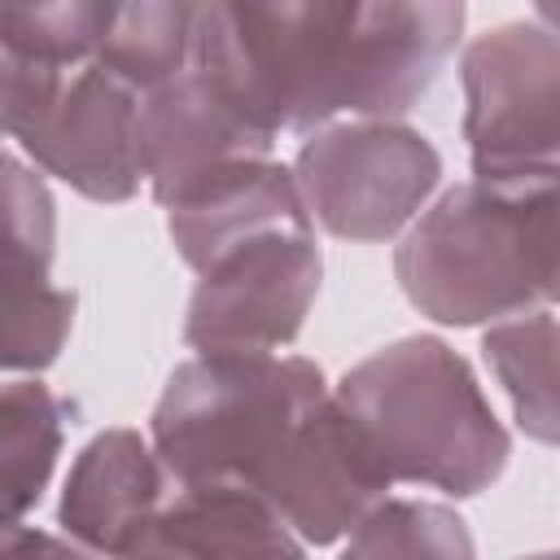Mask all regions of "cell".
I'll use <instances>...</instances> for the list:
<instances>
[{"instance_id": "cell-1", "label": "cell", "mask_w": 560, "mask_h": 560, "mask_svg": "<svg viewBox=\"0 0 560 560\" xmlns=\"http://www.w3.org/2000/svg\"><path fill=\"white\" fill-rule=\"evenodd\" d=\"M468 9L424 4H197L192 66L267 131L311 136L346 118L402 122L464 39Z\"/></svg>"}, {"instance_id": "cell-2", "label": "cell", "mask_w": 560, "mask_h": 560, "mask_svg": "<svg viewBox=\"0 0 560 560\" xmlns=\"http://www.w3.org/2000/svg\"><path fill=\"white\" fill-rule=\"evenodd\" d=\"M402 298L446 328L560 311V184H451L398 236Z\"/></svg>"}, {"instance_id": "cell-3", "label": "cell", "mask_w": 560, "mask_h": 560, "mask_svg": "<svg viewBox=\"0 0 560 560\" xmlns=\"http://www.w3.org/2000/svg\"><path fill=\"white\" fill-rule=\"evenodd\" d=\"M332 398L376 442L394 481L472 499L490 490L512 455L477 372L442 337H398L359 359Z\"/></svg>"}, {"instance_id": "cell-4", "label": "cell", "mask_w": 560, "mask_h": 560, "mask_svg": "<svg viewBox=\"0 0 560 560\" xmlns=\"http://www.w3.org/2000/svg\"><path fill=\"white\" fill-rule=\"evenodd\" d=\"M328 394L319 363L302 354H192L166 376L149 416V442L175 486L254 481Z\"/></svg>"}, {"instance_id": "cell-5", "label": "cell", "mask_w": 560, "mask_h": 560, "mask_svg": "<svg viewBox=\"0 0 560 560\" xmlns=\"http://www.w3.org/2000/svg\"><path fill=\"white\" fill-rule=\"evenodd\" d=\"M0 114L13 149L79 197L118 206L140 192V92L96 61L61 70L0 52Z\"/></svg>"}, {"instance_id": "cell-6", "label": "cell", "mask_w": 560, "mask_h": 560, "mask_svg": "<svg viewBox=\"0 0 560 560\" xmlns=\"http://www.w3.org/2000/svg\"><path fill=\"white\" fill-rule=\"evenodd\" d=\"M468 166L477 184H560V35L499 22L459 52Z\"/></svg>"}, {"instance_id": "cell-7", "label": "cell", "mask_w": 560, "mask_h": 560, "mask_svg": "<svg viewBox=\"0 0 560 560\" xmlns=\"http://www.w3.org/2000/svg\"><path fill=\"white\" fill-rule=\"evenodd\" d=\"M293 179L315 228L337 241L381 245L429 210L442 184V153L411 122L346 118L302 136Z\"/></svg>"}, {"instance_id": "cell-8", "label": "cell", "mask_w": 560, "mask_h": 560, "mask_svg": "<svg viewBox=\"0 0 560 560\" xmlns=\"http://www.w3.org/2000/svg\"><path fill=\"white\" fill-rule=\"evenodd\" d=\"M324 280L315 232L262 236L197 276L184 346L197 354H280L298 341Z\"/></svg>"}, {"instance_id": "cell-9", "label": "cell", "mask_w": 560, "mask_h": 560, "mask_svg": "<svg viewBox=\"0 0 560 560\" xmlns=\"http://www.w3.org/2000/svg\"><path fill=\"white\" fill-rule=\"evenodd\" d=\"M254 486L306 547L346 542L398 486L363 424L328 394L258 468Z\"/></svg>"}, {"instance_id": "cell-10", "label": "cell", "mask_w": 560, "mask_h": 560, "mask_svg": "<svg viewBox=\"0 0 560 560\" xmlns=\"http://www.w3.org/2000/svg\"><path fill=\"white\" fill-rule=\"evenodd\" d=\"M271 144L276 131L197 66L140 96V171L162 210L236 162L271 158Z\"/></svg>"}, {"instance_id": "cell-11", "label": "cell", "mask_w": 560, "mask_h": 560, "mask_svg": "<svg viewBox=\"0 0 560 560\" xmlns=\"http://www.w3.org/2000/svg\"><path fill=\"white\" fill-rule=\"evenodd\" d=\"M171 490L175 481L140 429H101L83 442L66 472L57 525L66 538L109 560L127 551L144 529H153Z\"/></svg>"}, {"instance_id": "cell-12", "label": "cell", "mask_w": 560, "mask_h": 560, "mask_svg": "<svg viewBox=\"0 0 560 560\" xmlns=\"http://www.w3.org/2000/svg\"><path fill=\"white\" fill-rule=\"evenodd\" d=\"M166 232L179 262L201 276L249 241L315 232V219L293 179V166L276 158H258V162H236L188 188L179 201H171Z\"/></svg>"}, {"instance_id": "cell-13", "label": "cell", "mask_w": 560, "mask_h": 560, "mask_svg": "<svg viewBox=\"0 0 560 560\" xmlns=\"http://www.w3.org/2000/svg\"><path fill=\"white\" fill-rule=\"evenodd\" d=\"M158 525L192 560H306V542L245 477L175 486Z\"/></svg>"}, {"instance_id": "cell-14", "label": "cell", "mask_w": 560, "mask_h": 560, "mask_svg": "<svg viewBox=\"0 0 560 560\" xmlns=\"http://www.w3.org/2000/svg\"><path fill=\"white\" fill-rule=\"evenodd\" d=\"M481 354L512 402V420L525 438L560 446V319L551 306L490 324Z\"/></svg>"}, {"instance_id": "cell-15", "label": "cell", "mask_w": 560, "mask_h": 560, "mask_svg": "<svg viewBox=\"0 0 560 560\" xmlns=\"http://www.w3.org/2000/svg\"><path fill=\"white\" fill-rule=\"evenodd\" d=\"M70 407L39 376H9L0 398V464H4V525L26 521L44 499L61 446Z\"/></svg>"}, {"instance_id": "cell-16", "label": "cell", "mask_w": 560, "mask_h": 560, "mask_svg": "<svg viewBox=\"0 0 560 560\" xmlns=\"http://www.w3.org/2000/svg\"><path fill=\"white\" fill-rule=\"evenodd\" d=\"M192 39H197V4H179V0L118 4L96 66L109 70L131 92L149 96L192 66Z\"/></svg>"}, {"instance_id": "cell-17", "label": "cell", "mask_w": 560, "mask_h": 560, "mask_svg": "<svg viewBox=\"0 0 560 560\" xmlns=\"http://www.w3.org/2000/svg\"><path fill=\"white\" fill-rule=\"evenodd\" d=\"M337 560H477L468 521L438 499H385Z\"/></svg>"}, {"instance_id": "cell-18", "label": "cell", "mask_w": 560, "mask_h": 560, "mask_svg": "<svg viewBox=\"0 0 560 560\" xmlns=\"http://www.w3.org/2000/svg\"><path fill=\"white\" fill-rule=\"evenodd\" d=\"M118 4L101 0H57V4H9L0 13V52L79 70L101 57Z\"/></svg>"}, {"instance_id": "cell-19", "label": "cell", "mask_w": 560, "mask_h": 560, "mask_svg": "<svg viewBox=\"0 0 560 560\" xmlns=\"http://www.w3.org/2000/svg\"><path fill=\"white\" fill-rule=\"evenodd\" d=\"M74 328V289L48 280H4V372L39 376L52 368Z\"/></svg>"}, {"instance_id": "cell-20", "label": "cell", "mask_w": 560, "mask_h": 560, "mask_svg": "<svg viewBox=\"0 0 560 560\" xmlns=\"http://www.w3.org/2000/svg\"><path fill=\"white\" fill-rule=\"evenodd\" d=\"M57 258V201L18 149L4 153V280H48Z\"/></svg>"}, {"instance_id": "cell-21", "label": "cell", "mask_w": 560, "mask_h": 560, "mask_svg": "<svg viewBox=\"0 0 560 560\" xmlns=\"http://www.w3.org/2000/svg\"><path fill=\"white\" fill-rule=\"evenodd\" d=\"M4 560H101L66 534H48L39 525H4Z\"/></svg>"}, {"instance_id": "cell-22", "label": "cell", "mask_w": 560, "mask_h": 560, "mask_svg": "<svg viewBox=\"0 0 560 560\" xmlns=\"http://www.w3.org/2000/svg\"><path fill=\"white\" fill-rule=\"evenodd\" d=\"M109 560H192V556L153 521V529H144L127 551H118V556H109Z\"/></svg>"}, {"instance_id": "cell-23", "label": "cell", "mask_w": 560, "mask_h": 560, "mask_svg": "<svg viewBox=\"0 0 560 560\" xmlns=\"http://www.w3.org/2000/svg\"><path fill=\"white\" fill-rule=\"evenodd\" d=\"M534 22H542L551 35H560V4H551V0L547 4H534Z\"/></svg>"}, {"instance_id": "cell-24", "label": "cell", "mask_w": 560, "mask_h": 560, "mask_svg": "<svg viewBox=\"0 0 560 560\" xmlns=\"http://www.w3.org/2000/svg\"><path fill=\"white\" fill-rule=\"evenodd\" d=\"M516 560H560V551H529V556H516Z\"/></svg>"}, {"instance_id": "cell-25", "label": "cell", "mask_w": 560, "mask_h": 560, "mask_svg": "<svg viewBox=\"0 0 560 560\" xmlns=\"http://www.w3.org/2000/svg\"><path fill=\"white\" fill-rule=\"evenodd\" d=\"M556 319H560V311H556Z\"/></svg>"}]
</instances>
